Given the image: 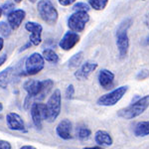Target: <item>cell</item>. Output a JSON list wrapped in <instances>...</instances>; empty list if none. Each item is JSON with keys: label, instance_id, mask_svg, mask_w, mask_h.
I'll use <instances>...</instances> for the list:
<instances>
[{"label": "cell", "instance_id": "obj_1", "mask_svg": "<svg viewBox=\"0 0 149 149\" xmlns=\"http://www.w3.org/2000/svg\"><path fill=\"white\" fill-rule=\"evenodd\" d=\"M54 85L52 80L43 81L37 80H29L24 84V90L28 93V97L25 102V107L28 109L29 104H33V100H42L46 97Z\"/></svg>", "mask_w": 149, "mask_h": 149}, {"label": "cell", "instance_id": "obj_2", "mask_svg": "<svg viewBox=\"0 0 149 149\" xmlns=\"http://www.w3.org/2000/svg\"><path fill=\"white\" fill-rule=\"evenodd\" d=\"M149 107V95L140 97L127 107L118 111V116L124 119H132L139 116Z\"/></svg>", "mask_w": 149, "mask_h": 149}, {"label": "cell", "instance_id": "obj_3", "mask_svg": "<svg viewBox=\"0 0 149 149\" xmlns=\"http://www.w3.org/2000/svg\"><path fill=\"white\" fill-rule=\"evenodd\" d=\"M131 24V19H126L120 23L116 31V46L120 58H125L129 50V38L127 30Z\"/></svg>", "mask_w": 149, "mask_h": 149}, {"label": "cell", "instance_id": "obj_4", "mask_svg": "<svg viewBox=\"0 0 149 149\" xmlns=\"http://www.w3.org/2000/svg\"><path fill=\"white\" fill-rule=\"evenodd\" d=\"M38 12L41 18L50 25H54L58 20V11L50 0H41L38 3Z\"/></svg>", "mask_w": 149, "mask_h": 149}, {"label": "cell", "instance_id": "obj_5", "mask_svg": "<svg viewBox=\"0 0 149 149\" xmlns=\"http://www.w3.org/2000/svg\"><path fill=\"white\" fill-rule=\"evenodd\" d=\"M61 100L62 95L60 90H56L48 100L46 103L47 109V121L53 122L59 116L61 111Z\"/></svg>", "mask_w": 149, "mask_h": 149}, {"label": "cell", "instance_id": "obj_6", "mask_svg": "<svg viewBox=\"0 0 149 149\" xmlns=\"http://www.w3.org/2000/svg\"><path fill=\"white\" fill-rule=\"evenodd\" d=\"M127 90H128V86H121L119 88H116L110 93L102 95L97 100V103L98 105H102V107H112V105L116 104L123 97V95L126 93Z\"/></svg>", "mask_w": 149, "mask_h": 149}, {"label": "cell", "instance_id": "obj_7", "mask_svg": "<svg viewBox=\"0 0 149 149\" xmlns=\"http://www.w3.org/2000/svg\"><path fill=\"white\" fill-rule=\"evenodd\" d=\"M90 20V15L88 12L85 11H78L74 12L70 16L68 20V26L74 32H83L86 28V24Z\"/></svg>", "mask_w": 149, "mask_h": 149}, {"label": "cell", "instance_id": "obj_8", "mask_svg": "<svg viewBox=\"0 0 149 149\" xmlns=\"http://www.w3.org/2000/svg\"><path fill=\"white\" fill-rule=\"evenodd\" d=\"M44 58L39 53H33L31 56L27 58L25 62V70L26 74L33 76V74H38L44 68Z\"/></svg>", "mask_w": 149, "mask_h": 149}, {"label": "cell", "instance_id": "obj_9", "mask_svg": "<svg viewBox=\"0 0 149 149\" xmlns=\"http://www.w3.org/2000/svg\"><path fill=\"white\" fill-rule=\"evenodd\" d=\"M31 115L35 126L38 128L42 127V122L47 120V109L46 104L41 102H34L31 107Z\"/></svg>", "mask_w": 149, "mask_h": 149}, {"label": "cell", "instance_id": "obj_10", "mask_svg": "<svg viewBox=\"0 0 149 149\" xmlns=\"http://www.w3.org/2000/svg\"><path fill=\"white\" fill-rule=\"evenodd\" d=\"M26 30L31 33L30 34V42L32 43L34 46H38L42 42V31L43 27L40 24L36 22H28L25 25Z\"/></svg>", "mask_w": 149, "mask_h": 149}, {"label": "cell", "instance_id": "obj_11", "mask_svg": "<svg viewBox=\"0 0 149 149\" xmlns=\"http://www.w3.org/2000/svg\"><path fill=\"white\" fill-rule=\"evenodd\" d=\"M79 41H80V36L78 35V33L74 32V31H69L64 35V37L60 41L59 45L65 51H69L78 44Z\"/></svg>", "mask_w": 149, "mask_h": 149}, {"label": "cell", "instance_id": "obj_12", "mask_svg": "<svg viewBox=\"0 0 149 149\" xmlns=\"http://www.w3.org/2000/svg\"><path fill=\"white\" fill-rule=\"evenodd\" d=\"M97 68V64L95 62L88 61L85 64H83L81 66L80 69H78V71L74 73V77L78 80H86L88 78L91 74L93 72H95Z\"/></svg>", "mask_w": 149, "mask_h": 149}, {"label": "cell", "instance_id": "obj_13", "mask_svg": "<svg viewBox=\"0 0 149 149\" xmlns=\"http://www.w3.org/2000/svg\"><path fill=\"white\" fill-rule=\"evenodd\" d=\"M25 16L26 13L22 9H17V10L11 11L8 14V17H7V19H8V24L11 27V29H13V30L18 29L19 26L22 23V21L24 20V18H25Z\"/></svg>", "mask_w": 149, "mask_h": 149}, {"label": "cell", "instance_id": "obj_14", "mask_svg": "<svg viewBox=\"0 0 149 149\" xmlns=\"http://www.w3.org/2000/svg\"><path fill=\"white\" fill-rule=\"evenodd\" d=\"M6 120L10 129L19 131L25 130V124H24L23 119L21 118L20 115L15 113V112H10V113L7 114Z\"/></svg>", "mask_w": 149, "mask_h": 149}, {"label": "cell", "instance_id": "obj_15", "mask_svg": "<svg viewBox=\"0 0 149 149\" xmlns=\"http://www.w3.org/2000/svg\"><path fill=\"white\" fill-rule=\"evenodd\" d=\"M72 122L69 119H63L57 126V134L62 139L68 140L72 138Z\"/></svg>", "mask_w": 149, "mask_h": 149}, {"label": "cell", "instance_id": "obj_16", "mask_svg": "<svg viewBox=\"0 0 149 149\" xmlns=\"http://www.w3.org/2000/svg\"><path fill=\"white\" fill-rule=\"evenodd\" d=\"M114 74L109 70H102L98 74V83L105 90H109L113 86Z\"/></svg>", "mask_w": 149, "mask_h": 149}, {"label": "cell", "instance_id": "obj_17", "mask_svg": "<svg viewBox=\"0 0 149 149\" xmlns=\"http://www.w3.org/2000/svg\"><path fill=\"white\" fill-rule=\"evenodd\" d=\"M95 140L98 145L102 146H110L113 142L111 136L104 130H97L95 134Z\"/></svg>", "mask_w": 149, "mask_h": 149}, {"label": "cell", "instance_id": "obj_18", "mask_svg": "<svg viewBox=\"0 0 149 149\" xmlns=\"http://www.w3.org/2000/svg\"><path fill=\"white\" fill-rule=\"evenodd\" d=\"M13 69L11 68H7L4 71H2L0 73V88H6L8 86L9 83L12 80V76H13Z\"/></svg>", "mask_w": 149, "mask_h": 149}, {"label": "cell", "instance_id": "obj_19", "mask_svg": "<svg viewBox=\"0 0 149 149\" xmlns=\"http://www.w3.org/2000/svg\"><path fill=\"white\" fill-rule=\"evenodd\" d=\"M134 134L137 137L149 135V121H140L134 127Z\"/></svg>", "mask_w": 149, "mask_h": 149}, {"label": "cell", "instance_id": "obj_20", "mask_svg": "<svg viewBox=\"0 0 149 149\" xmlns=\"http://www.w3.org/2000/svg\"><path fill=\"white\" fill-rule=\"evenodd\" d=\"M43 58H44L46 61L50 62V63L56 64L59 61V56L57 55V53L52 49H46L43 51Z\"/></svg>", "mask_w": 149, "mask_h": 149}, {"label": "cell", "instance_id": "obj_21", "mask_svg": "<svg viewBox=\"0 0 149 149\" xmlns=\"http://www.w3.org/2000/svg\"><path fill=\"white\" fill-rule=\"evenodd\" d=\"M84 59V53L83 52H79L77 54H74L71 59L69 60V67L70 68H76L79 67L81 63Z\"/></svg>", "mask_w": 149, "mask_h": 149}, {"label": "cell", "instance_id": "obj_22", "mask_svg": "<svg viewBox=\"0 0 149 149\" xmlns=\"http://www.w3.org/2000/svg\"><path fill=\"white\" fill-rule=\"evenodd\" d=\"M109 0H88L90 6L95 10H103L107 7Z\"/></svg>", "mask_w": 149, "mask_h": 149}, {"label": "cell", "instance_id": "obj_23", "mask_svg": "<svg viewBox=\"0 0 149 149\" xmlns=\"http://www.w3.org/2000/svg\"><path fill=\"white\" fill-rule=\"evenodd\" d=\"M91 134H92V131H91L88 128H86V127H80V128H79L78 136H79V138L81 139V140L88 139L91 136Z\"/></svg>", "mask_w": 149, "mask_h": 149}, {"label": "cell", "instance_id": "obj_24", "mask_svg": "<svg viewBox=\"0 0 149 149\" xmlns=\"http://www.w3.org/2000/svg\"><path fill=\"white\" fill-rule=\"evenodd\" d=\"M73 9L74 10V12H78V11L88 12L90 10V4H86L85 2H78V3H76L74 5Z\"/></svg>", "mask_w": 149, "mask_h": 149}, {"label": "cell", "instance_id": "obj_25", "mask_svg": "<svg viewBox=\"0 0 149 149\" xmlns=\"http://www.w3.org/2000/svg\"><path fill=\"white\" fill-rule=\"evenodd\" d=\"M10 26L9 24H6L4 22L0 23V33H1L3 36H9L10 34Z\"/></svg>", "mask_w": 149, "mask_h": 149}, {"label": "cell", "instance_id": "obj_26", "mask_svg": "<svg viewBox=\"0 0 149 149\" xmlns=\"http://www.w3.org/2000/svg\"><path fill=\"white\" fill-rule=\"evenodd\" d=\"M149 77V71L148 70H141V71L138 72V74H136V79L139 81L145 80Z\"/></svg>", "mask_w": 149, "mask_h": 149}, {"label": "cell", "instance_id": "obj_27", "mask_svg": "<svg viewBox=\"0 0 149 149\" xmlns=\"http://www.w3.org/2000/svg\"><path fill=\"white\" fill-rule=\"evenodd\" d=\"M65 95H66V98H68V100H71V98H73L74 95V88L73 85H70L68 88H67Z\"/></svg>", "mask_w": 149, "mask_h": 149}, {"label": "cell", "instance_id": "obj_28", "mask_svg": "<svg viewBox=\"0 0 149 149\" xmlns=\"http://www.w3.org/2000/svg\"><path fill=\"white\" fill-rule=\"evenodd\" d=\"M62 6H69L76 2V0H58Z\"/></svg>", "mask_w": 149, "mask_h": 149}, {"label": "cell", "instance_id": "obj_29", "mask_svg": "<svg viewBox=\"0 0 149 149\" xmlns=\"http://www.w3.org/2000/svg\"><path fill=\"white\" fill-rule=\"evenodd\" d=\"M0 149H11V145L7 141L0 140Z\"/></svg>", "mask_w": 149, "mask_h": 149}, {"label": "cell", "instance_id": "obj_30", "mask_svg": "<svg viewBox=\"0 0 149 149\" xmlns=\"http://www.w3.org/2000/svg\"><path fill=\"white\" fill-rule=\"evenodd\" d=\"M144 23H145L146 27L149 29V13L145 16V20H144Z\"/></svg>", "mask_w": 149, "mask_h": 149}, {"label": "cell", "instance_id": "obj_31", "mask_svg": "<svg viewBox=\"0 0 149 149\" xmlns=\"http://www.w3.org/2000/svg\"><path fill=\"white\" fill-rule=\"evenodd\" d=\"M6 58H7L6 55H2V56H0V66H1V65L6 61Z\"/></svg>", "mask_w": 149, "mask_h": 149}, {"label": "cell", "instance_id": "obj_32", "mask_svg": "<svg viewBox=\"0 0 149 149\" xmlns=\"http://www.w3.org/2000/svg\"><path fill=\"white\" fill-rule=\"evenodd\" d=\"M3 45H4V40H3V38L0 37V52H1L2 48H3Z\"/></svg>", "mask_w": 149, "mask_h": 149}, {"label": "cell", "instance_id": "obj_33", "mask_svg": "<svg viewBox=\"0 0 149 149\" xmlns=\"http://www.w3.org/2000/svg\"><path fill=\"white\" fill-rule=\"evenodd\" d=\"M20 149H37V148L33 147V146H30V145H25V146H23V147H21Z\"/></svg>", "mask_w": 149, "mask_h": 149}, {"label": "cell", "instance_id": "obj_34", "mask_svg": "<svg viewBox=\"0 0 149 149\" xmlns=\"http://www.w3.org/2000/svg\"><path fill=\"white\" fill-rule=\"evenodd\" d=\"M84 149H102V148H100V147H86Z\"/></svg>", "mask_w": 149, "mask_h": 149}, {"label": "cell", "instance_id": "obj_35", "mask_svg": "<svg viewBox=\"0 0 149 149\" xmlns=\"http://www.w3.org/2000/svg\"><path fill=\"white\" fill-rule=\"evenodd\" d=\"M145 43H146V45H149V36L147 38H146V40H145Z\"/></svg>", "mask_w": 149, "mask_h": 149}, {"label": "cell", "instance_id": "obj_36", "mask_svg": "<svg viewBox=\"0 0 149 149\" xmlns=\"http://www.w3.org/2000/svg\"><path fill=\"white\" fill-rule=\"evenodd\" d=\"M15 1H16V2H21V1H22V0H15ZM29 1H31V2H35L36 0H29Z\"/></svg>", "mask_w": 149, "mask_h": 149}, {"label": "cell", "instance_id": "obj_37", "mask_svg": "<svg viewBox=\"0 0 149 149\" xmlns=\"http://www.w3.org/2000/svg\"><path fill=\"white\" fill-rule=\"evenodd\" d=\"M3 109V105H2V103H0V111Z\"/></svg>", "mask_w": 149, "mask_h": 149}, {"label": "cell", "instance_id": "obj_38", "mask_svg": "<svg viewBox=\"0 0 149 149\" xmlns=\"http://www.w3.org/2000/svg\"><path fill=\"white\" fill-rule=\"evenodd\" d=\"M1 15H2V8L0 7V17H1Z\"/></svg>", "mask_w": 149, "mask_h": 149}]
</instances>
